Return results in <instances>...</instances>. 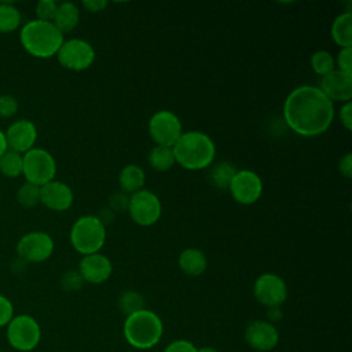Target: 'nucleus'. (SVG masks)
Segmentation results:
<instances>
[{
  "label": "nucleus",
  "instance_id": "obj_13",
  "mask_svg": "<svg viewBox=\"0 0 352 352\" xmlns=\"http://www.w3.org/2000/svg\"><path fill=\"white\" fill-rule=\"evenodd\" d=\"M228 190L235 202L241 205H252L257 202L263 194V180L250 169L236 170Z\"/></svg>",
  "mask_w": 352,
  "mask_h": 352
},
{
  "label": "nucleus",
  "instance_id": "obj_2",
  "mask_svg": "<svg viewBox=\"0 0 352 352\" xmlns=\"http://www.w3.org/2000/svg\"><path fill=\"white\" fill-rule=\"evenodd\" d=\"M175 161L187 170H201L212 165L216 146L209 135L199 131L183 132L172 146Z\"/></svg>",
  "mask_w": 352,
  "mask_h": 352
},
{
  "label": "nucleus",
  "instance_id": "obj_23",
  "mask_svg": "<svg viewBox=\"0 0 352 352\" xmlns=\"http://www.w3.org/2000/svg\"><path fill=\"white\" fill-rule=\"evenodd\" d=\"M147 161L150 166L158 172H165L169 170L175 164V155L172 151V147L166 146H158L155 144L147 155Z\"/></svg>",
  "mask_w": 352,
  "mask_h": 352
},
{
  "label": "nucleus",
  "instance_id": "obj_35",
  "mask_svg": "<svg viewBox=\"0 0 352 352\" xmlns=\"http://www.w3.org/2000/svg\"><path fill=\"white\" fill-rule=\"evenodd\" d=\"M128 199H129V197L125 192H122V191H117V192L111 194V197L109 199L110 209L113 212H124V210H126Z\"/></svg>",
  "mask_w": 352,
  "mask_h": 352
},
{
  "label": "nucleus",
  "instance_id": "obj_34",
  "mask_svg": "<svg viewBox=\"0 0 352 352\" xmlns=\"http://www.w3.org/2000/svg\"><path fill=\"white\" fill-rule=\"evenodd\" d=\"M14 318L12 302L3 294H0V327H4Z\"/></svg>",
  "mask_w": 352,
  "mask_h": 352
},
{
  "label": "nucleus",
  "instance_id": "obj_12",
  "mask_svg": "<svg viewBox=\"0 0 352 352\" xmlns=\"http://www.w3.org/2000/svg\"><path fill=\"white\" fill-rule=\"evenodd\" d=\"M254 298L264 307H280L287 298L286 282L276 274H261L253 285Z\"/></svg>",
  "mask_w": 352,
  "mask_h": 352
},
{
  "label": "nucleus",
  "instance_id": "obj_28",
  "mask_svg": "<svg viewBox=\"0 0 352 352\" xmlns=\"http://www.w3.org/2000/svg\"><path fill=\"white\" fill-rule=\"evenodd\" d=\"M311 67L312 70L323 77L326 76L327 73L333 72L336 69V63H334V58L333 55L326 51V50H319V51H315L311 56Z\"/></svg>",
  "mask_w": 352,
  "mask_h": 352
},
{
  "label": "nucleus",
  "instance_id": "obj_16",
  "mask_svg": "<svg viewBox=\"0 0 352 352\" xmlns=\"http://www.w3.org/2000/svg\"><path fill=\"white\" fill-rule=\"evenodd\" d=\"M7 146L10 150H14L19 154H25L33 148L37 139L36 125L26 118H21L12 122L4 132Z\"/></svg>",
  "mask_w": 352,
  "mask_h": 352
},
{
  "label": "nucleus",
  "instance_id": "obj_7",
  "mask_svg": "<svg viewBox=\"0 0 352 352\" xmlns=\"http://www.w3.org/2000/svg\"><path fill=\"white\" fill-rule=\"evenodd\" d=\"M22 173L26 182L41 187L43 184L54 180L56 175V162L50 151H47L45 148L33 147L22 154Z\"/></svg>",
  "mask_w": 352,
  "mask_h": 352
},
{
  "label": "nucleus",
  "instance_id": "obj_29",
  "mask_svg": "<svg viewBox=\"0 0 352 352\" xmlns=\"http://www.w3.org/2000/svg\"><path fill=\"white\" fill-rule=\"evenodd\" d=\"M18 202L25 208H33L40 204V186L25 182L16 191Z\"/></svg>",
  "mask_w": 352,
  "mask_h": 352
},
{
  "label": "nucleus",
  "instance_id": "obj_10",
  "mask_svg": "<svg viewBox=\"0 0 352 352\" xmlns=\"http://www.w3.org/2000/svg\"><path fill=\"white\" fill-rule=\"evenodd\" d=\"M182 133L180 118L170 110H158L148 120V135L158 146L172 147Z\"/></svg>",
  "mask_w": 352,
  "mask_h": 352
},
{
  "label": "nucleus",
  "instance_id": "obj_37",
  "mask_svg": "<svg viewBox=\"0 0 352 352\" xmlns=\"http://www.w3.org/2000/svg\"><path fill=\"white\" fill-rule=\"evenodd\" d=\"M338 116H340V121L344 125V128L346 131H351L352 129V103L351 102L344 103L340 109Z\"/></svg>",
  "mask_w": 352,
  "mask_h": 352
},
{
  "label": "nucleus",
  "instance_id": "obj_31",
  "mask_svg": "<svg viewBox=\"0 0 352 352\" xmlns=\"http://www.w3.org/2000/svg\"><path fill=\"white\" fill-rule=\"evenodd\" d=\"M84 285V279L81 278L80 272L77 270L67 271L60 278V286L66 292H76L80 290Z\"/></svg>",
  "mask_w": 352,
  "mask_h": 352
},
{
  "label": "nucleus",
  "instance_id": "obj_41",
  "mask_svg": "<svg viewBox=\"0 0 352 352\" xmlns=\"http://www.w3.org/2000/svg\"><path fill=\"white\" fill-rule=\"evenodd\" d=\"M6 150H8L7 140H6V135H4V132L0 129V157L6 153Z\"/></svg>",
  "mask_w": 352,
  "mask_h": 352
},
{
  "label": "nucleus",
  "instance_id": "obj_33",
  "mask_svg": "<svg viewBox=\"0 0 352 352\" xmlns=\"http://www.w3.org/2000/svg\"><path fill=\"white\" fill-rule=\"evenodd\" d=\"M18 111V100L8 94L0 95V117H11Z\"/></svg>",
  "mask_w": 352,
  "mask_h": 352
},
{
  "label": "nucleus",
  "instance_id": "obj_32",
  "mask_svg": "<svg viewBox=\"0 0 352 352\" xmlns=\"http://www.w3.org/2000/svg\"><path fill=\"white\" fill-rule=\"evenodd\" d=\"M334 63L337 65V70L345 74H352V47L341 48L337 54V58L334 59Z\"/></svg>",
  "mask_w": 352,
  "mask_h": 352
},
{
  "label": "nucleus",
  "instance_id": "obj_8",
  "mask_svg": "<svg viewBox=\"0 0 352 352\" xmlns=\"http://www.w3.org/2000/svg\"><path fill=\"white\" fill-rule=\"evenodd\" d=\"M126 212L132 221L142 227L153 226L161 217L162 206L160 198L150 190H139L131 194Z\"/></svg>",
  "mask_w": 352,
  "mask_h": 352
},
{
  "label": "nucleus",
  "instance_id": "obj_25",
  "mask_svg": "<svg viewBox=\"0 0 352 352\" xmlns=\"http://www.w3.org/2000/svg\"><path fill=\"white\" fill-rule=\"evenodd\" d=\"M22 22L21 11L12 3H0V33L15 30Z\"/></svg>",
  "mask_w": 352,
  "mask_h": 352
},
{
  "label": "nucleus",
  "instance_id": "obj_1",
  "mask_svg": "<svg viewBox=\"0 0 352 352\" xmlns=\"http://www.w3.org/2000/svg\"><path fill=\"white\" fill-rule=\"evenodd\" d=\"M282 111L286 125L305 138L326 132L334 120V103L315 85L294 88L286 96Z\"/></svg>",
  "mask_w": 352,
  "mask_h": 352
},
{
  "label": "nucleus",
  "instance_id": "obj_22",
  "mask_svg": "<svg viewBox=\"0 0 352 352\" xmlns=\"http://www.w3.org/2000/svg\"><path fill=\"white\" fill-rule=\"evenodd\" d=\"M146 183V175L143 168L135 164L125 165L118 175V184L122 192L133 194L143 188Z\"/></svg>",
  "mask_w": 352,
  "mask_h": 352
},
{
  "label": "nucleus",
  "instance_id": "obj_24",
  "mask_svg": "<svg viewBox=\"0 0 352 352\" xmlns=\"http://www.w3.org/2000/svg\"><path fill=\"white\" fill-rule=\"evenodd\" d=\"M236 173V168L227 161L217 162L214 166H212L209 172V180L210 183L219 188V190H228L230 183Z\"/></svg>",
  "mask_w": 352,
  "mask_h": 352
},
{
  "label": "nucleus",
  "instance_id": "obj_19",
  "mask_svg": "<svg viewBox=\"0 0 352 352\" xmlns=\"http://www.w3.org/2000/svg\"><path fill=\"white\" fill-rule=\"evenodd\" d=\"M177 264L183 274L188 276H199L208 268V258L204 250L198 248H187L180 252Z\"/></svg>",
  "mask_w": 352,
  "mask_h": 352
},
{
  "label": "nucleus",
  "instance_id": "obj_27",
  "mask_svg": "<svg viewBox=\"0 0 352 352\" xmlns=\"http://www.w3.org/2000/svg\"><path fill=\"white\" fill-rule=\"evenodd\" d=\"M118 308L128 316L144 308V298L139 292L126 290L118 298Z\"/></svg>",
  "mask_w": 352,
  "mask_h": 352
},
{
  "label": "nucleus",
  "instance_id": "obj_18",
  "mask_svg": "<svg viewBox=\"0 0 352 352\" xmlns=\"http://www.w3.org/2000/svg\"><path fill=\"white\" fill-rule=\"evenodd\" d=\"M74 195L72 188L59 180H51L40 187V202L55 212L67 210L73 204Z\"/></svg>",
  "mask_w": 352,
  "mask_h": 352
},
{
  "label": "nucleus",
  "instance_id": "obj_40",
  "mask_svg": "<svg viewBox=\"0 0 352 352\" xmlns=\"http://www.w3.org/2000/svg\"><path fill=\"white\" fill-rule=\"evenodd\" d=\"M268 319H270V323L274 324V322H278L282 319V311H280V307H272V308H268Z\"/></svg>",
  "mask_w": 352,
  "mask_h": 352
},
{
  "label": "nucleus",
  "instance_id": "obj_26",
  "mask_svg": "<svg viewBox=\"0 0 352 352\" xmlns=\"http://www.w3.org/2000/svg\"><path fill=\"white\" fill-rule=\"evenodd\" d=\"M23 169V158L22 154L14 150H6V153L0 157V172L8 177H16L22 175Z\"/></svg>",
  "mask_w": 352,
  "mask_h": 352
},
{
  "label": "nucleus",
  "instance_id": "obj_15",
  "mask_svg": "<svg viewBox=\"0 0 352 352\" xmlns=\"http://www.w3.org/2000/svg\"><path fill=\"white\" fill-rule=\"evenodd\" d=\"M331 102L346 103L352 98V74H345L337 69L320 77L318 87Z\"/></svg>",
  "mask_w": 352,
  "mask_h": 352
},
{
  "label": "nucleus",
  "instance_id": "obj_42",
  "mask_svg": "<svg viewBox=\"0 0 352 352\" xmlns=\"http://www.w3.org/2000/svg\"><path fill=\"white\" fill-rule=\"evenodd\" d=\"M197 352H219V351L213 346H201V348H197Z\"/></svg>",
  "mask_w": 352,
  "mask_h": 352
},
{
  "label": "nucleus",
  "instance_id": "obj_17",
  "mask_svg": "<svg viewBox=\"0 0 352 352\" xmlns=\"http://www.w3.org/2000/svg\"><path fill=\"white\" fill-rule=\"evenodd\" d=\"M77 271L80 272L84 282L99 285L110 278L113 272V264L107 256L98 252L82 256V258L78 263Z\"/></svg>",
  "mask_w": 352,
  "mask_h": 352
},
{
  "label": "nucleus",
  "instance_id": "obj_3",
  "mask_svg": "<svg viewBox=\"0 0 352 352\" xmlns=\"http://www.w3.org/2000/svg\"><path fill=\"white\" fill-rule=\"evenodd\" d=\"M19 40L30 55L45 59L56 55L65 37L52 22L32 19L22 26Z\"/></svg>",
  "mask_w": 352,
  "mask_h": 352
},
{
  "label": "nucleus",
  "instance_id": "obj_38",
  "mask_svg": "<svg viewBox=\"0 0 352 352\" xmlns=\"http://www.w3.org/2000/svg\"><path fill=\"white\" fill-rule=\"evenodd\" d=\"M338 170L345 179L352 177V154L351 153H346L340 158Z\"/></svg>",
  "mask_w": 352,
  "mask_h": 352
},
{
  "label": "nucleus",
  "instance_id": "obj_39",
  "mask_svg": "<svg viewBox=\"0 0 352 352\" xmlns=\"http://www.w3.org/2000/svg\"><path fill=\"white\" fill-rule=\"evenodd\" d=\"M81 4L87 11L95 14V12L103 11L107 6V1L106 0H84Z\"/></svg>",
  "mask_w": 352,
  "mask_h": 352
},
{
  "label": "nucleus",
  "instance_id": "obj_9",
  "mask_svg": "<svg viewBox=\"0 0 352 352\" xmlns=\"http://www.w3.org/2000/svg\"><path fill=\"white\" fill-rule=\"evenodd\" d=\"M58 62L67 70H87L95 60L94 47L82 38L65 40L56 52Z\"/></svg>",
  "mask_w": 352,
  "mask_h": 352
},
{
  "label": "nucleus",
  "instance_id": "obj_5",
  "mask_svg": "<svg viewBox=\"0 0 352 352\" xmlns=\"http://www.w3.org/2000/svg\"><path fill=\"white\" fill-rule=\"evenodd\" d=\"M106 241V226L95 214L78 217L70 228V243L82 256L98 253Z\"/></svg>",
  "mask_w": 352,
  "mask_h": 352
},
{
  "label": "nucleus",
  "instance_id": "obj_21",
  "mask_svg": "<svg viewBox=\"0 0 352 352\" xmlns=\"http://www.w3.org/2000/svg\"><path fill=\"white\" fill-rule=\"evenodd\" d=\"M330 34L333 41L340 48H351L352 47V14L351 11L341 12L337 15L331 23Z\"/></svg>",
  "mask_w": 352,
  "mask_h": 352
},
{
  "label": "nucleus",
  "instance_id": "obj_30",
  "mask_svg": "<svg viewBox=\"0 0 352 352\" xmlns=\"http://www.w3.org/2000/svg\"><path fill=\"white\" fill-rule=\"evenodd\" d=\"M56 8H58V3L55 0H40L36 4V15H37L36 19L52 22Z\"/></svg>",
  "mask_w": 352,
  "mask_h": 352
},
{
  "label": "nucleus",
  "instance_id": "obj_11",
  "mask_svg": "<svg viewBox=\"0 0 352 352\" xmlns=\"http://www.w3.org/2000/svg\"><path fill=\"white\" fill-rule=\"evenodd\" d=\"M54 239L44 231H30L16 243V254L26 263H41L54 253Z\"/></svg>",
  "mask_w": 352,
  "mask_h": 352
},
{
  "label": "nucleus",
  "instance_id": "obj_20",
  "mask_svg": "<svg viewBox=\"0 0 352 352\" xmlns=\"http://www.w3.org/2000/svg\"><path fill=\"white\" fill-rule=\"evenodd\" d=\"M80 22V10L73 1H62L58 4L52 23L60 33L72 32Z\"/></svg>",
  "mask_w": 352,
  "mask_h": 352
},
{
  "label": "nucleus",
  "instance_id": "obj_6",
  "mask_svg": "<svg viewBox=\"0 0 352 352\" xmlns=\"http://www.w3.org/2000/svg\"><path fill=\"white\" fill-rule=\"evenodd\" d=\"M7 340L8 344L19 352L33 351L41 340L38 322L28 314L14 316L7 324Z\"/></svg>",
  "mask_w": 352,
  "mask_h": 352
},
{
  "label": "nucleus",
  "instance_id": "obj_4",
  "mask_svg": "<svg viewBox=\"0 0 352 352\" xmlns=\"http://www.w3.org/2000/svg\"><path fill=\"white\" fill-rule=\"evenodd\" d=\"M122 330L131 346L136 349H150L160 342L164 324L155 312L143 308L125 318Z\"/></svg>",
  "mask_w": 352,
  "mask_h": 352
},
{
  "label": "nucleus",
  "instance_id": "obj_36",
  "mask_svg": "<svg viewBox=\"0 0 352 352\" xmlns=\"http://www.w3.org/2000/svg\"><path fill=\"white\" fill-rule=\"evenodd\" d=\"M162 352H197V346L187 340H175L169 342Z\"/></svg>",
  "mask_w": 352,
  "mask_h": 352
},
{
  "label": "nucleus",
  "instance_id": "obj_14",
  "mask_svg": "<svg viewBox=\"0 0 352 352\" xmlns=\"http://www.w3.org/2000/svg\"><path fill=\"white\" fill-rule=\"evenodd\" d=\"M245 341L254 351L268 352L278 345L279 333L268 320H253L246 326Z\"/></svg>",
  "mask_w": 352,
  "mask_h": 352
}]
</instances>
